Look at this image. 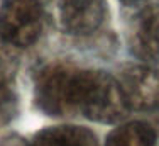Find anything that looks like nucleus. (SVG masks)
<instances>
[{
  "mask_svg": "<svg viewBox=\"0 0 159 146\" xmlns=\"http://www.w3.org/2000/svg\"><path fill=\"white\" fill-rule=\"evenodd\" d=\"M34 100L48 116H83L102 124L119 122L129 112L117 78L102 70H83L64 63L49 65L39 71Z\"/></svg>",
  "mask_w": 159,
  "mask_h": 146,
  "instance_id": "nucleus-1",
  "label": "nucleus"
},
{
  "mask_svg": "<svg viewBox=\"0 0 159 146\" xmlns=\"http://www.w3.org/2000/svg\"><path fill=\"white\" fill-rule=\"evenodd\" d=\"M44 22L41 0H2L0 39L16 48H29L39 39Z\"/></svg>",
  "mask_w": 159,
  "mask_h": 146,
  "instance_id": "nucleus-2",
  "label": "nucleus"
},
{
  "mask_svg": "<svg viewBox=\"0 0 159 146\" xmlns=\"http://www.w3.org/2000/svg\"><path fill=\"white\" fill-rule=\"evenodd\" d=\"M56 29L70 36H86L102 26L107 12L105 0H48Z\"/></svg>",
  "mask_w": 159,
  "mask_h": 146,
  "instance_id": "nucleus-3",
  "label": "nucleus"
},
{
  "mask_svg": "<svg viewBox=\"0 0 159 146\" xmlns=\"http://www.w3.org/2000/svg\"><path fill=\"white\" fill-rule=\"evenodd\" d=\"M129 109H159V71L149 65H129L119 75Z\"/></svg>",
  "mask_w": 159,
  "mask_h": 146,
  "instance_id": "nucleus-4",
  "label": "nucleus"
},
{
  "mask_svg": "<svg viewBox=\"0 0 159 146\" xmlns=\"http://www.w3.org/2000/svg\"><path fill=\"white\" fill-rule=\"evenodd\" d=\"M130 46L139 58L159 60V5L147 7L135 17Z\"/></svg>",
  "mask_w": 159,
  "mask_h": 146,
  "instance_id": "nucleus-5",
  "label": "nucleus"
},
{
  "mask_svg": "<svg viewBox=\"0 0 159 146\" xmlns=\"http://www.w3.org/2000/svg\"><path fill=\"white\" fill-rule=\"evenodd\" d=\"M29 146H98V141L88 128L61 124L36 133Z\"/></svg>",
  "mask_w": 159,
  "mask_h": 146,
  "instance_id": "nucleus-6",
  "label": "nucleus"
},
{
  "mask_svg": "<svg viewBox=\"0 0 159 146\" xmlns=\"http://www.w3.org/2000/svg\"><path fill=\"white\" fill-rule=\"evenodd\" d=\"M156 131L151 124L144 121H130L108 133L105 146H156Z\"/></svg>",
  "mask_w": 159,
  "mask_h": 146,
  "instance_id": "nucleus-7",
  "label": "nucleus"
},
{
  "mask_svg": "<svg viewBox=\"0 0 159 146\" xmlns=\"http://www.w3.org/2000/svg\"><path fill=\"white\" fill-rule=\"evenodd\" d=\"M16 109H17L16 94L9 87V83L0 78V129H3L12 121Z\"/></svg>",
  "mask_w": 159,
  "mask_h": 146,
  "instance_id": "nucleus-8",
  "label": "nucleus"
},
{
  "mask_svg": "<svg viewBox=\"0 0 159 146\" xmlns=\"http://www.w3.org/2000/svg\"><path fill=\"white\" fill-rule=\"evenodd\" d=\"M125 2H132V0H125Z\"/></svg>",
  "mask_w": 159,
  "mask_h": 146,
  "instance_id": "nucleus-9",
  "label": "nucleus"
}]
</instances>
